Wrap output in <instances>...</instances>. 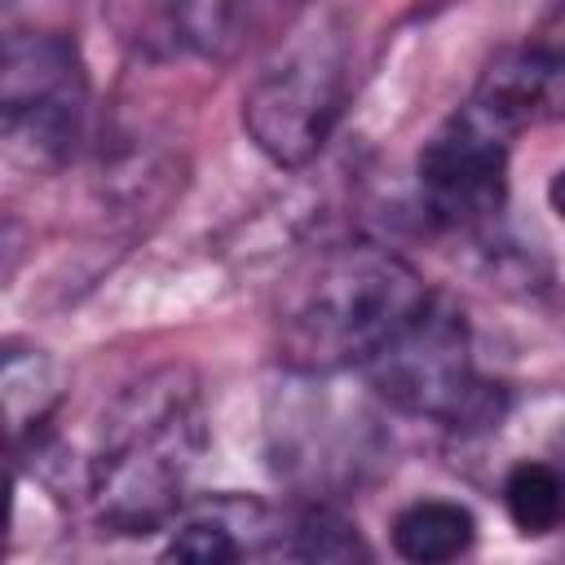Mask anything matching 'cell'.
<instances>
[{
    "label": "cell",
    "mask_w": 565,
    "mask_h": 565,
    "mask_svg": "<svg viewBox=\"0 0 565 565\" xmlns=\"http://www.w3.org/2000/svg\"><path fill=\"white\" fill-rule=\"evenodd\" d=\"M428 300L424 274L384 243L318 247L274 296V353L291 375L362 371Z\"/></svg>",
    "instance_id": "6da1fadb"
},
{
    "label": "cell",
    "mask_w": 565,
    "mask_h": 565,
    "mask_svg": "<svg viewBox=\"0 0 565 565\" xmlns=\"http://www.w3.org/2000/svg\"><path fill=\"white\" fill-rule=\"evenodd\" d=\"M207 446L199 384L181 366H159L102 411L84 459V494L102 530L154 534L181 512L185 481Z\"/></svg>",
    "instance_id": "7a4b0ae2"
},
{
    "label": "cell",
    "mask_w": 565,
    "mask_h": 565,
    "mask_svg": "<svg viewBox=\"0 0 565 565\" xmlns=\"http://www.w3.org/2000/svg\"><path fill=\"white\" fill-rule=\"evenodd\" d=\"M362 375L375 402L446 433L494 428L508 411V388L477 366L468 318L437 291L362 366Z\"/></svg>",
    "instance_id": "3957f363"
},
{
    "label": "cell",
    "mask_w": 565,
    "mask_h": 565,
    "mask_svg": "<svg viewBox=\"0 0 565 565\" xmlns=\"http://www.w3.org/2000/svg\"><path fill=\"white\" fill-rule=\"evenodd\" d=\"M349 106V57L335 31L291 40L243 93L247 141L282 172L309 168L335 137Z\"/></svg>",
    "instance_id": "277c9868"
},
{
    "label": "cell",
    "mask_w": 565,
    "mask_h": 565,
    "mask_svg": "<svg viewBox=\"0 0 565 565\" xmlns=\"http://www.w3.org/2000/svg\"><path fill=\"white\" fill-rule=\"evenodd\" d=\"M88 66L62 31H9L0 62L4 150L22 163H66L88 137Z\"/></svg>",
    "instance_id": "5b68a950"
},
{
    "label": "cell",
    "mask_w": 565,
    "mask_h": 565,
    "mask_svg": "<svg viewBox=\"0 0 565 565\" xmlns=\"http://www.w3.org/2000/svg\"><path fill=\"white\" fill-rule=\"evenodd\" d=\"M508 159L512 132L463 102L415 159L424 216L450 234H490L508 207Z\"/></svg>",
    "instance_id": "8992f818"
},
{
    "label": "cell",
    "mask_w": 565,
    "mask_h": 565,
    "mask_svg": "<svg viewBox=\"0 0 565 565\" xmlns=\"http://www.w3.org/2000/svg\"><path fill=\"white\" fill-rule=\"evenodd\" d=\"M269 459L278 477L309 490V499H327V490H340L358 481V472L371 463L375 428L353 406H340L327 393L300 388L269 415Z\"/></svg>",
    "instance_id": "52a82bcc"
},
{
    "label": "cell",
    "mask_w": 565,
    "mask_h": 565,
    "mask_svg": "<svg viewBox=\"0 0 565 565\" xmlns=\"http://www.w3.org/2000/svg\"><path fill=\"white\" fill-rule=\"evenodd\" d=\"M305 0H172V49L230 66L282 44Z\"/></svg>",
    "instance_id": "ba28073f"
},
{
    "label": "cell",
    "mask_w": 565,
    "mask_h": 565,
    "mask_svg": "<svg viewBox=\"0 0 565 565\" xmlns=\"http://www.w3.org/2000/svg\"><path fill=\"white\" fill-rule=\"evenodd\" d=\"M163 556L190 565H230L243 556H278L282 516L247 494H216L194 503L181 521L168 525Z\"/></svg>",
    "instance_id": "9c48e42d"
},
{
    "label": "cell",
    "mask_w": 565,
    "mask_h": 565,
    "mask_svg": "<svg viewBox=\"0 0 565 565\" xmlns=\"http://www.w3.org/2000/svg\"><path fill=\"white\" fill-rule=\"evenodd\" d=\"M0 388H4L9 437H13V450L22 455V450L40 446V437H44V428L62 402L66 375L49 349L9 340L4 358H0Z\"/></svg>",
    "instance_id": "30bf717a"
},
{
    "label": "cell",
    "mask_w": 565,
    "mask_h": 565,
    "mask_svg": "<svg viewBox=\"0 0 565 565\" xmlns=\"http://www.w3.org/2000/svg\"><path fill=\"white\" fill-rule=\"evenodd\" d=\"M393 552L411 565H446L472 552L477 516L459 499H411L388 525Z\"/></svg>",
    "instance_id": "8fae6325"
},
{
    "label": "cell",
    "mask_w": 565,
    "mask_h": 565,
    "mask_svg": "<svg viewBox=\"0 0 565 565\" xmlns=\"http://www.w3.org/2000/svg\"><path fill=\"white\" fill-rule=\"evenodd\" d=\"M499 494H503V512L521 539H547L565 525V472L556 468V459L512 463Z\"/></svg>",
    "instance_id": "7c38bea8"
},
{
    "label": "cell",
    "mask_w": 565,
    "mask_h": 565,
    "mask_svg": "<svg viewBox=\"0 0 565 565\" xmlns=\"http://www.w3.org/2000/svg\"><path fill=\"white\" fill-rule=\"evenodd\" d=\"M278 556H291V561H366L371 547L362 543L358 525L349 516H340L327 499H309L305 508L282 516Z\"/></svg>",
    "instance_id": "4fadbf2b"
},
{
    "label": "cell",
    "mask_w": 565,
    "mask_h": 565,
    "mask_svg": "<svg viewBox=\"0 0 565 565\" xmlns=\"http://www.w3.org/2000/svg\"><path fill=\"white\" fill-rule=\"evenodd\" d=\"M530 44L543 53V62L552 66V75H556L561 88H565V0H552V4H547V13H543V22H539V31L530 35Z\"/></svg>",
    "instance_id": "5bb4252c"
},
{
    "label": "cell",
    "mask_w": 565,
    "mask_h": 565,
    "mask_svg": "<svg viewBox=\"0 0 565 565\" xmlns=\"http://www.w3.org/2000/svg\"><path fill=\"white\" fill-rule=\"evenodd\" d=\"M547 207H552V212H556V221L565 225V163L547 177Z\"/></svg>",
    "instance_id": "9a60e30c"
}]
</instances>
